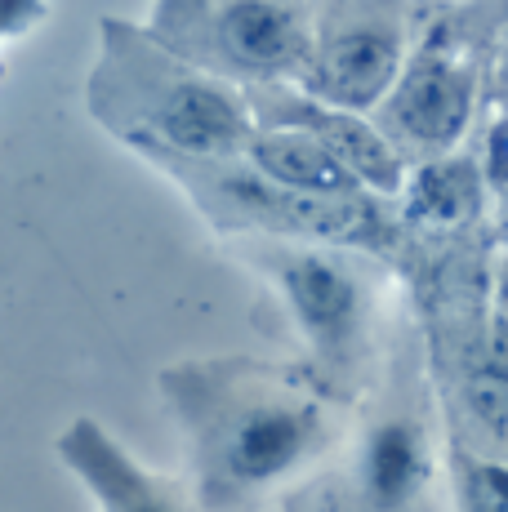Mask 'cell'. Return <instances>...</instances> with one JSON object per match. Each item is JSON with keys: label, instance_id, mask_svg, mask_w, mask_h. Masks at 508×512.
<instances>
[{"label": "cell", "instance_id": "6da1fadb", "mask_svg": "<svg viewBox=\"0 0 508 512\" xmlns=\"http://www.w3.org/2000/svg\"><path fill=\"white\" fill-rule=\"evenodd\" d=\"M156 388L183 437V486L201 512H254L326 437L317 401L237 357L174 361Z\"/></svg>", "mask_w": 508, "mask_h": 512}, {"label": "cell", "instance_id": "7a4b0ae2", "mask_svg": "<svg viewBox=\"0 0 508 512\" xmlns=\"http://www.w3.org/2000/svg\"><path fill=\"white\" fill-rule=\"evenodd\" d=\"M85 112L139 156H241L254 139V112L237 85L183 63L130 18H99Z\"/></svg>", "mask_w": 508, "mask_h": 512}, {"label": "cell", "instance_id": "3957f363", "mask_svg": "<svg viewBox=\"0 0 508 512\" xmlns=\"http://www.w3.org/2000/svg\"><path fill=\"white\" fill-rule=\"evenodd\" d=\"M143 161L179 187L201 219L223 236H277V241H361L375 219L361 196H308L263 179L246 156H170Z\"/></svg>", "mask_w": 508, "mask_h": 512}, {"label": "cell", "instance_id": "277c9868", "mask_svg": "<svg viewBox=\"0 0 508 512\" xmlns=\"http://www.w3.org/2000/svg\"><path fill=\"white\" fill-rule=\"evenodd\" d=\"M170 54L228 85H268L304 67L308 36L286 0H152L143 18Z\"/></svg>", "mask_w": 508, "mask_h": 512}, {"label": "cell", "instance_id": "5b68a950", "mask_svg": "<svg viewBox=\"0 0 508 512\" xmlns=\"http://www.w3.org/2000/svg\"><path fill=\"white\" fill-rule=\"evenodd\" d=\"M58 464L94 499V512H201L188 486L130 455L99 419H72L54 441Z\"/></svg>", "mask_w": 508, "mask_h": 512}, {"label": "cell", "instance_id": "8992f818", "mask_svg": "<svg viewBox=\"0 0 508 512\" xmlns=\"http://www.w3.org/2000/svg\"><path fill=\"white\" fill-rule=\"evenodd\" d=\"M272 281L295 326L321 361H348L361 326V290L344 263L312 250H286L272 259Z\"/></svg>", "mask_w": 508, "mask_h": 512}, {"label": "cell", "instance_id": "52a82bcc", "mask_svg": "<svg viewBox=\"0 0 508 512\" xmlns=\"http://www.w3.org/2000/svg\"><path fill=\"white\" fill-rule=\"evenodd\" d=\"M254 116H268L272 125H286V130H304L312 139H321L348 170L357 174V183H370L379 192H393L402 179V165L397 152L370 130L366 121H357L348 107H330L321 98H272V94H246Z\"/></svg>", "mask_w": 508, "mask_h": 512}, {"label": "cell", "instance_id": "ba28073f", "mask_svg": "<svg viewBox=\"0 0 508 512\" xmlns=\"http://www.w3.org/2000/svg\"><path fill=\"white\" fill-rule=\"evenodd\" d=\"M397 76V45L393 36L375 32V27H353L339 32L321 45L317 63H312V90L330 107H366L388 90Z\"/></svg>", "mask_w": 508, "mask_h": 512}, {"label": "cell", "instance_id": "9c48e42d", "mask_svg": "<svg viewBox=\"0 0 508 512\" xmlns=\"http://www.w3.org/2000/svg\"><path fill=\"white\" fill-rule=\"evenodd\" d=\"M246 161L263 179L290 187V192H308V196H361L357 174L339 161L321 139H312L304 130H286V125H268L254 130V139L246 143Z\"/></svg>", "mask_w": 508, "mask_h": 512}, {"label": "cell", "instance_id": "30bf717a", "mask_svg": "<svg viewBox=\"0 0 508 512\" xmlns=\"http://www.w3.org/2000/svg\"><path fill=\"white\" fill-rule=\"evenodd\" d=\"M424 472L428 455L419 428L406 419H384L361 441L357 495L370 512H402L424 486Z\"/></svg>", "mask_w": 508, "mask_h": 512}, {"label": "cell", "instance_id": "8fae6325", "mask_svg": "<svg viewBox=\"0 0 508 512\" xmlns=\"http://www.w3.org/2000/svg\"><path fill=\"white\" fill-rule=\"evenodd\" d=\"M393 116L406 134L424 143H451L468 116V90L464 81L442 63H419L397 90Z\"/></svg>", "mask_w": 508, "mask_h": 512}, {"label": "cell", "instance_id": "7c38bea8", "mask_svg": "<svg viewBox=\"0 0 508 512\" xmlns=\"http://www.w3.org/2000/svg\"><path fill=\"white\" fill-rule=\"evenodd\" d=\"M468 401H473L477 419H482L495 437L508 441V374H500V370L482 374V379L473 383V392H468Z\"/></svg>", "mask_w": 508, "mask_h": 512}, {"label": "cell", "instance_id": "4fadbf2b", "mask_svg": "<svg viewBox=\"0 0 508 512\" xmlns=\"http://www.w3.org/2000/svg\"><path fill=\"white\" fill-rule=\"evenodd\" d=\"M468 512H508V468L477 464L468 472Z\"/></svg>", "mask_w": 508, "mask_h": 512}, {"label": "cell", "instance_id": "5bb4252c", "mask_svg": "<svg viewBox=\"0 0 508 512\" xmlns=\"http://www.w3.org/2000/svg\"><path fill=\"white\" fill-rule=\"evenodd\" d=\"M424 210L437 214H459V205L468 201V187H459V170H433L424 179Z\"/></svg>", "mask_w": 508, "mask_h": 512}, {"label": "cell", "instance_id": "9a60e30c", "mask_svg": "<svg viewBox=\"0 0 508 512\" xmlns=\"http://www.w3.org/2000/svg\"><path fill=\"white\" fill-rule=\"evenodd\" d=\"M45 9H50V0H0V45L32 32L45 18Z\"/></svg>", "mask_w": 508, "mask_h": 512}]
</instances>
